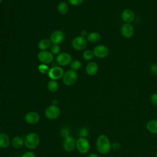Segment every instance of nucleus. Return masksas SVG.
<instances>
[{
	"mask_svg": "<svg viewBox=\"0 0 157 157\" xmlns=\"http://www.w3.org/2000/svg\"><path fill=\"white\" fill-rule=\"evenodd\" d=\"M97 151L101 154H107L111 150V144L109 137L105 134L99 135L96 142Z\"/></svg>",
	"mask_w": 157,
	"mask_h": 157,
	"instance_id": "nucleus-1",
	"label": "nucleus"
},
{
	"mask_svg": "<svg viewBox=\"0 0 157 157\" xmlns=\"http://www.w3.org/2000/svg\"><path fill=\"white\" fill-rule=\"evenodd\" d=\"M25 146L30 150L36 148L40 143L39 136L34 132H31L28 133L24 139Z\"/></svg>",
	"mask_w": 157,
	"mask_h": 157,
	"instance_id": "nucleus-2",
	"label": "nucleus"
},
{
	"mask_svg": "<svg viewBox=\"0 0 157 157\" xmlns=\"http://www.w3.org/2000/svg\"><path fill=\"white\" fill-rule=\"evenodd\" d=\"M75 148L80 153L85 154L90 151V142L86 137H80L76 140Z\"/></svg>",
	"mask_w": 157,
	"mask_h": 157,
	"instance_id": "nucleus-3",
	"label": "nucleus"
},
{
	"mask_svg": "<svg viewBox=\"0 0 157 157\" xmlns=\"http://www.w3.org/2000/svg\"><path fill=\"white\" fill-rule=\"evenodd\" d=\"M44 113L47 118L50 120H53L59 117L61 114V110L56 104H52L46 108Z\"/></svg>",
	"mask_w": 157,
	"mask_h": 157,
	"instance_id": "nucleus-4",
	"label": "nucleus"
},
{
	"mask_svg": "<svg viewBox=\"0 0 157 157\" xmlns=\"http://www.w3.org/2000/svg\"><path fill=\"white\" fill-rule=\"evenodd\" d=\"M77 80V74L75 71L69 70L63 76V83L67 86L74 85Z\"/></svg>",
	"mask_w": 157,
	"mask_h": 157,
	"instance_id": "nucleus-5",
	"label": "nucleus"
},
{
	"mask_svg": "<svg viewBox=\"0 0 157 157\" xmlns=\"http://www.w3.org/2000/svg\"><path fill=\"white\" fill-rule=\"evenodd\" d=\"M76 145V140L75 139L69 135L67 137L64 139L63 142V149L67 152H71L75 148Z\"/></svg>",
	"mask_w": 157,
	"mask_h": 157,
	"instance_id": "nucleus-6",
	"label": "nucleus"
},
{
	"mask_svg": "<svg viewBox=\"0 0 157 157\" xmlns=\"http://www.w3.org/2000/svg\"><path fill=\"white\" fill-rule=\"evenodd\" d=\"M56 61L59 66H66L72 61L71 55L66 52H62L58 54L56 58Z\"/></svg>",
	"mask_w": 157,
	"mask_h": 157,
	"instance_id": "nucleus-7",
	"label": "nucleus"
},
{
	"mask_svg": "<svg viewBox=\"0 0 157 157\" xmlns=\"http://www.w3.org/2000/svg\"><path fill=\"white\" fill-rule=\"evenodd\" d=\"M87 44V40L85 37L81 36L75 37L72 42V47L76 50H82L84 49Z\"/></svg>",
	"mask_w": 157,
	"mask_h": 157,
	"instance_id": "nucleus-8",
	"label": "nucleus"
},
{
	"mask_svg": "<svg viewBox=\"0 0 157 157\" xmlns=\"http://www.w3.org/2000/svg\"><path fill=\"white\" fill-rule=\"evenodd\" d=\"M24 120L29 124H36L40 120V115L37 112L30 111L25 114Z\"/></svg>",
	"mask_w": 157,
	"mask_h": 157,
	"instance_id": "nucleus-9",
	"label": "nucleus"
},
{
	"mask_svg": "<svg viewBox=\"0 0 157 157\" xmlns=\"http://www.w3.org/2000/svg\"><path fill=\"white\" fill-rule=\"evenodd\" d=\"M38 59L42 64H49L53 61V55L48 51H41L38 54Z\"/></svg>",
	"mask_w": 157,
	"mask_h": 157,
	"instance_id": "nucleus-10",
	"label": "nucleus"
},
{
	"mask_svg": "<svg viewBox=\"0 0 157 157\" xmlns=\"http://www.w3.org/2000/svg\"><path fill=\"white\" fill-rule=\"evenodd\" d=\"M93 53L95 56L98 58H103L106 57L109 54V48L104 45H98L96 46L93 50Z\"/></svg>",
	"mask_w": 157,
	"mask_h": 157,
	"instance_id": "nucleus-11",
	"label": "nucleus"
},
{
	"mask_svg": "<svg viewBox=\"0 0 157 157\" xmlns=\"http://www.w3.org/2000/svg\"><path fill=\"white\" fill-rule=\"evenodd\" d=\"M48 75L52 80H58L61 78L64 75L63 68L59 66H55L50 69Z\"/></svg>",
	"mask_w": 157,
	"mask_h": 157,
	"instance_id": "nucleus-12",
	"label": "nucleus"
},
{
	"mask_svg": "<svg viewBox=\"0 0 157 157\" xmlns=\"http://www.w3.org/2000/svg\"><path fill=\"white\" fill-rule=\"evenodd\" d=\"M64 39V34L60 30L54 31L50 36V40L53 44H59Z\"/></svg>",
	"mask_w": 157,
	"mask_h": 157,
	"instance_id": "nucleus-13",
	"label": "nucleus"
},
{
	"mask_svg": "<svg viewBox=\"0 0 157 157\" xmlns=\"http://www.w3.org/2000/svg\"><path fill=\"white\" fill-rule=\"evenodd\" d=\"M121 35L125 38H130L134 34V28L130 23L123 24L120 29Z\"/></svg>",
	"mask_w": 157,
	"mask_h": 157,
	"instance_id": "nucleus-14",
	"label": "nucleus"
},
{
	"mask_svg": "<svg viewBox=\"0 0 157 157\" xmlns=\"http://www.w3.org/2000/svg\"><path fill=\"white\" fill-rule=\"evenodd\" d=\"M121 18L126 23H130L134 19V13L130 9H125L121 13Z\"/></svg>",
	"mask_w": 157,
	"mask_h": 157,
	"instance_id": "nucleus-15",
	"label": "nucleus"
},
{
	"mask_svg": "<svg viewBox=\"0 0 157 157\" xmlns=\"http://www.w3.org/2000/svg\"><path fill=\"white\" fill-rule=\"evenodd\" d=\"M10 144L14 148H21L23 147V145H25L24 139H23L21 136H16L12 139L10 141Z\"/></svg>",
	"mask_w": 157,
	"mask_h": 157,
	"instance_id": "nucleus-16",
	"label": "nucleus"
},
{
	"mask_svg": "<svg viewBox=\"0 0 157 157\" xmlns=\"http://www.w3.org/2000/svg\"><path fill=\"white\" fill-rule=\"evenodd\" d=\"M98 71V66L97 63L93 61L90 62L86 66V72L89 75H94Z\"/></svg>",
	"mask_w": 157,
	"mask_h": 157,
	"instance_id": "nucleus-17",
	"label": "nucleus"
},
{
	"mask_svg": "<svg viewBox=\"0 0 157 157\" xmlns=\"http://www.w3.org/2000/svg\"><path fill=\"white\" fill-rule=\"evenodd\" d=\"M9 137L5 132H0V148H6L10 144Z\"/></svg>",
	"mask_w": 157,
	"mask_h": 157,
	"instance_id": "nucleus-18",
	"label": "nucleus"
},
{
	"mask_svg": "<svg viewBox=\"0 0 157 157\" xmlns=\"http://www.w3.org/2000/svg\"><path fill=\"white\" fill-rule=\"evenodd\" d=\"M146 128L150 132L157 134V120H151L148 121L146 124Z\"/></svg>",
	"mask_w": 157,
	"mask_h": 157,
	"instance_id": "nucleus-19",
	"label": "nucleus"
},
{
	"mask_svg": "<svg viewBox=\"0 0 157 157\" xmlns=\"http://www.w3.org/2000/svg\"><path fill=\"white\" fill-rule=\"evenodd\" d=\"M51 44H52V42L50 41V39H43L39 42L38 47L40 50H41L42 51H44L48 49L51 46Z\"/></svg>",
	"mask_w": 157,
	"mask_h": 157,
	"instance_id": "nucleus-20",
	"label": "nucleus"
},
{
	"mask_svg": "<svg viewBox=\"0 0 157 157\" xmlns=\"http://www.w3.org/2000/svg\"><path fill=\"white\" fill-rule=\"evenodd\" d=\"M101 39V35L97 32H92L88 34L86 36V40L92 43L98 42Z\"/></svg>",
	"mask_w": 157,
	"mask_h": 157,
	"instance_id": "nucleus-21",
	"label": "nucleus"
},
{
	"mask_svg": "<svg viewBox=\"0 0 157 157\" xmlns=\"http://www.w3.org/2000/svg\"><path fill=\"white\" fill-rule=\"evenodd\" d=\"M48 90L52 92L55 93L58 90V83L55 80H50L47 83Z\"/></svg>",
	"mask_w": 157,
	"mask_h": 157,
	"instance_id": "nucleus-22",
	"label": "nucleus"
},
{
	"mask_svg": "<svg viewBox=\"0 0 157 157\" xmlns=\"http://www.w3.org/2000/svg\"><path fill=\"white\" fill-rule=\"evenodd\" d=\"M58 10L61 14H65L68 11L67 4L65 2H61L58 6Z\"/></svg>",
	"mask_w": 157,
	"mask_h": 157,
	"instance_id": "nucleus-23",
	"label": "nucleus"
},
{
	"mask_svg": "<svg viewBox=\"0 0 157 157\" xmlns=\"http://www.w3.org/2000/svg\"><path fill=\"white\" fill-rule=\"evenodd\" d=\"M70 66H71V68L72 69V70L75 71L79 70L81 68L82 63H81V62L79 60L75 59V60L72 61L71 63Z\"/></svg>",
	"mask_w": 157,
	"mask_h": 157,
	"instance_id": "nucleus-24",
	"label": "nucleus"
},
{
	"mask_svg": "<svg viewBox=\"0 0 157 157\" xmlns=\"http://www.w3.org/2000/svg\"><path fill=\"white\" fill-rule=\"evenodd\" d=\"M94 53L93 52L90 50H87L85 51L83 53V58L86 61H90L94 57Z\"/></svg>",
	"mask_w": 157,
	"mask_h": 157,
	"instance_id": "nucleus-25",
	"label": "nucleus"
},
{
	"mask_svg": "<svg viewBox=\"0 0 157 157\" xmlns=\"http://www.w3.org/2000/svg\"><path fill=\"white\" fill-rule=\"evenodd\" d=\"M38 70L39 71V72L43 74H48L50 69L48 67V66L45 64H41L38 67Z\"/></svg>",
	"mask_w": 157,
	"mask_h": 157,
	"instance_id": "nucleus-26",
	"label": "nucleus"
},
{
	"mask_svg": "<svg viewBox=\"0 0 157 157\" xmlns=\"http://www.w3.org/2000/svg\"><path fill=\"white\" fill-rule=\"evenodd\" d=\"M61 48L59 44H53L51 47V52L53 55H58L60 53Z\"/></svg>",
	"mask_w": 157,
	"mask_h": 157,
	"instance_id": "nucleus-27",
	"label": "nucleus"
},
{
	"mask_svg": "<svg viewBox=\"0 0 157 157\" xmlns=\"http://www.w3.org/2000/svg\"><path fill=\"white\" fill-rule=\"evenodd\" d=\"M20 157H36V155L32 151H26L24 152Z\"/></svg>",
	"mask_w": 157,
	"mask_h": 157,
	"instance_id": "nucleus-28",
	"label": "nucleus"
},
{
	"mask_svg": "<svg viewBox=\"0 0 157 157\" xmlns=\"http://www.w3.org/2000/svg\"><path fill=\"white\" fill-rule=\"evenodd\" d=\"M121 148V145L117 142H113L112 144H111V149H112L114 151H117L119 150Z\"/></svg>",
	"mask_w": 157,
	"mask_h": 157,
	"instance_id": "nucleus-29",
	"label": "nucleus"
},
{
	"mask_svg": "<svg viewBox=\"0 0 157 157\" xmlns=\"http://www.w3.org/2000/svg\"><path fill=\"white\" fill-rule=\"evenodd\" d=\"M68 2L72 6H78L81 4L84 0H67Z\"/></svg>",
	"mask_w": 157,
	"mask_h": 157,
	"instance_id": "nucleus-30",
	"label": "nucleus"
},
{
	"mask_svg": "<svg viewBox=\"0 0 157 157\" xmlns=\"http://www.w3.org/2000/svg\"><path fill=\"white\" fill-rule=\"evenodd\" d=\"M60 134L64 139V138H66V137H67V136H69V131L67 129H66V128H63L60 131Z\"/></svg>",
	"mask_w": 157,
	"mask_h": 157,
	"instance_id": "nucleus-31",
	"label": "nucleus"
},
{
	"mask_svg": "<svg viewBox=\"0 0 157 157\" xmlns=\"http://www.w3.org/2000/svg\"><path fill=\"white\" fill-rule=\"evenodd\" d=\"M150 101L152 104L157 105V93H153L150 96Z\"/></svg>",
	"mask_w": 157,
	"mask_h": 157,
	"instance_id": "nucleus-32",
	"label": "nucleus"
},
{
	"mask_svg": "<svg viewBox=\"0 0 157 157\" xmlns=\"http://www.w3.org/2000/svg\"><path fill=\"white\" fill-rule=\"evenodd\" d=\"M80 137H85L87 135H88V131L85 129L83 128L80 130Z\"/></svg>",
	"mask_w": 157,
	"mask_h": 157,
	"instance_id": "nucleus-33",
	"label": "nucleus"
},
{
	"mask_svg": "<svg viewBox=\"0 0 157 157\" xmlns=\"http://www.w3.org/2000/svg\"><path fill=\"white\" fill-rule=\"evenodd\" d=\"M150 71L153 74H156V72H157V65H156V64L151 65V67H150Z\"/></svg>",
	"mask_w": 157,
	"mask_h": 157,
	"instance_id": "nucleus-34",
	"label": "nucleus"
},
{
	"mask_svg": "<svg viewBox=\"0 0 157 157\" xmlns=\"http://www.w3.org/2000/svg\"><path fill=\"white\" fill-rule=\"evenodd\" d=\"M87 36V32H86V31H82V32H81V36H82V37H85V36Z\"/></svg>",
	"mask_w": 157,
	"mask_h": 157,
	"instance_id": "nucleus-35",
	"label": "nucleus"
},
{
	"mask_svg": "<svg viewBox=\"0 0 157 157\" xmlns=\"http://www.w3.org/2000/svg\"><path fill=\"white\" fill-rule=\"evenodd\" d=\"M88 157H99V156L96 153H91L88 156Z\"/></svg>",
	"mask_w": 157,
	"mask_h": 157,
	"instance_id": "nucleus-36",
	"label": "nucleus"
},
{
	"mask_svg": "<svg viewBox=\"0 0 157 157\" xmlns=\"http://www.w3.org/2000/svg\"><path fill=\"white\" fill-rule=\"evenodd\" d=\"M155 157H157V150L156 151V153H155Z\"/></svg>",
	"mask_w": 157,
	"mask_h": 157,
	"instance_id": "nucleus-37",
	"label": "nucleus"
},
{
	"mask_svg": "<svg viewBox=\"0 0 157 157\" xmlns=\"http://www.w3.org/2000/svg\"><path fill=\"white\" fill-rule=\"evenodd\" d=\"M2 2V0H0V3Z\"/></svg>",
	"mask_w": 157,
	"mask_h": 157,
	"instance_id": "nucleus-38",
	"label": "nucleus"
},
{
	"mask_svg": "<svg viewBox=\"0 0 157 157\" xmlns=\"http://www.w3.org/2000/svg\"><path fill=\"white\" fill-rule=\"evenodd\" d=\"M156 76H157V72H156Z\"/></svg>",
	"mask_w": 157,
	"mask_h": 157,
	"instance_id": "nucleus-39",
	"label": "nucleus"
},
{
	"mask_svg": "<svg viewBox=\"0 0 157 157\" xmlns=\"http://www.w3.org/2000/svg\"><path fill=\"white\" fill-rule=\"evenodd\" d=\"M110 157H113V156H110Z\"/></svg>",
	"mask_w": 157,
	"mask_h": 157,
	"instance_id": "nucleus-40",
	"label": "nucleus"
}]
</instances>
